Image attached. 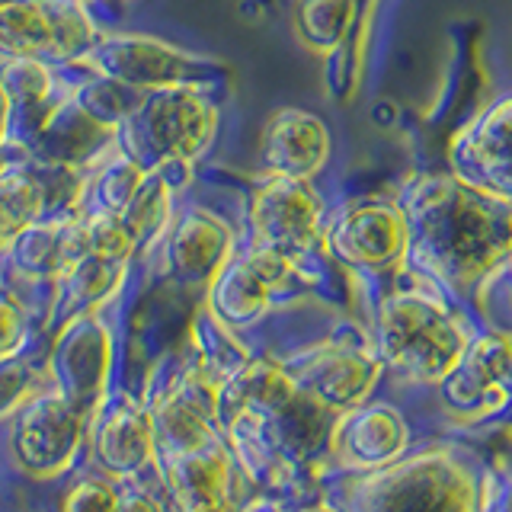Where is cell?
<instances>
[{
  "instance_id": "6da1fadb",
  "label": "cell",
  "mask_w": 512,
  "mask_h": 512,
  "mask_svg": "<svg viewBox=\"0 0 512 512\" xmlns=\"http://www.w3.org/2000/svg\"><path fill=\"white\" fill-rule=\"evenodd\" d=\"M410 221V256L429 279L468 292L512 253V202L461 173H426L400 196Z\"/></svg>"
},
{
  "instance_id": "7a4b0ae2",
  "label": "cell",
  "mask_w": 512,
  "mask_h": 512,
  "mask_svg": "<svg viewBox=\"0 0 512 512\" xmlns=\"http://www.w3.org/2000/svg\"><path fill=\"white\" fill-rule=\"evenodd\" d=\"M221 106L212 87H160L141 93L128 119L116 128V144L144 173H173L189 180L212 151Z\"/></svg>"
},
{
  "instance_id": "3957f363",
  "label": "cell",
  "mask_w": 512,
  "mask_h": 512,
  "mask_svg": "<svg viewBox=\"0 0 512 512\" xmlns=\"http://www.w3.org/2000/svg\"><path fill=\"white\" fill-rule=\"evenodd\" d=\"M378 359L400 378L442 384L455 372L468 330L448 304L423 288H397L378 304L375 320Z\"/></svg>"
},
{
  "instance_id": "277c9868",
  "label": "cell",
  "mask_w": 512,
  "mask_h": 512,
  "mask_svg": "<svg viewBox=\"0 0 512 512\" xmlns=\"http://www.w3.org/2000/svg\"><path fill=\"white\" fill-rule=\"evenodd\" d=\"M74 68L106 77L112 84L148 93L160 87H218L224 80V64L173 45L167 39L144 36V32H103L90 52Z\"/></svg>"
},
{
  "instance_id": "5b68a950",
  "label": "cell",
  "mask_w": 512,
  "mask_h": 512,
  "mask_svg": "<svg viewBox=\"0 0 512 512\" xmlns=\"http://www.w3.org/2000/svg\"><path fill=\"white\" fill-rule=\"evenodd\" d=\"M324 253L359 272H391L410 256V221L400 199L362 196L324 221Z\"/></svg>"
},
{
  "instance_id": "8992f818",
  "label": "cell",
  "mask_w": 512,
  "mask_h": 512,
  "mask_svg": "<svg viewBox=\"0 0 512 512\" xmlns=\"http://www.w3.org/2000/svg\"><path fill=\"white\" fill-rule=\"evenodd\" d=\"M324 199L311 180L263 176L247 196V244L269 247L304 263L324 250Z\"/></svg>"
},
{
  "instance_id": "52a82bcc",
  "label": "cell",
  "mask_w": 512,
  "mask_h": 512,
  "mask_svg": "<svg viewBox=\"0 0 512 512\" xmlns=\"http://www.w3.org/2000/svg\"><path fill=\"white\" fill-rule=\"evenodd\" d=\"M301 266L304 263L269 247H256V244L240 247L228 260V266L212 279V285L205 288L208 292L205 308L231 330L250 327L269 311L272 298L301 279L304 272Z\"/></svg>"
},
{
  "instance_id": "ba28073f",
  "label": "cell",
  "mask_w": 512,
  "mask_h": 512,
  "mask_svg": "<svg viewBox=\"0 0 512 512\" xmlns=\"http://www.w3.org/2000/svg\"><path fill=\"white\" fill-rule=\"evenodd\" d=\"M112 368V333L106 320L96 311H80L61 324L52 356H48V375L52 388L80 413L90 416L106 394Z\"/></svg>"
},
{
  "instance_id": "9c48e42d",
  "label": "cell",
  "mask_w": 512,
  "mask_h": 512,
  "mask_svg": "<svg viewBox=\"0 0 512 512\" xmlns=\"http://www.w3.org/2000/svg\"><path fill=\"white\" fill-rule=\"evenodd\" d=\"M237 250L234 224L199 202L176 208L170 231L157 247L164 272L186 288H208Z\"/></svg>"
},
{
  "instance_id": "30bf717a",
  "label": "cell",
  "mask_w": 512,
  "mask_h": 512,
  "mask_svg": "<svg viewBox=\"0 0 512 512\" xmlns=\"http://www.w3.org/2000/svg\"><path fill=\"white\" fill-rule=\"evenodd\" d=\"M80 436H84V416L55 388H48L20 407V420H16L13 432V455L26 474L48 480L71 468Z\"/></svg>"
},
{
  "instance_id": "8fae6325",
  "label": "cell",
  "mask_w": 512,
  "mask_h": 512,
  "mask_svg": "<svg viewBox=\"0 0 512 512\" xmlns=\"http://www.w3.org/2000/svg\"><path fill=\"white\" fill-rule=\"evenodd\" d=\"M330 148L333 138L324 119L308 109L282 106L263 125L260 170L263 176H292L314 183V176L327 167Z\"/></svg>"
},
{
  "instance_id": "7c38bea8",
  "label": "cell",
  "mask_w": 512,
  "mask_h": 512,
  "mask_svg": "<svg viewBox=\"0 0 512 512\" xmlns=\"http://www.w3.org/2000/svg\"><path fill=\"white\" fill-rule=\"evenodd\" d=\"M0 77L13 106V141L29 144L71 100L74 71L42 58H0Z\"/></svg>"
},
{
  "instance_id": "4fadbf2b",
  "label": "cell",
  "mask_w": 512,
  "mask_h": 512,
  "mask_svg": "<svg viewBox=\"0 0 512 512\" xmlns=\"http://www.w3.org/2000/svg\"><path fill=\"white\" fill-rule=\"evenodd\" d=\"M455 173L512 202V96L496 100L490 109L461 128L452 144Z\"/></svg>"
},
{
  "instance_id": "5bb4252c",
  "label": "cell",
  "mask_w": 512,
  "mask_h": 512,
  "mask_svg": "<svg viewBox=\"0 0 512 512\" xmlns=\"http://www.w3.org/2000/svg\"><path fill=\"white\" fill-rule=\"evenodd\" d=\"M292 372V368H288ZM381 372V359L365 346L330 343L295 368V381L304 394H311L327 410L359 404Z\"/></svg>"
},
{
  "instance_id": "9a60e30c",
  "label": "cell",
  "mask_w": 512,
  "mask_h": 512,
  "mask_svg": "<svg viewBox=\"0 0 512 512\" xmlns=\"http://www.w3.org/2000/svg\"><path fill=\"white\" fill-rule=\"evenodd\" d=\"M228 474V455L215 442L199 452L170 455L167 464V484L183 512H221L228 506Z\"/></svg>"
},
{
  "instance_id": "2e32d148",
  "label": "cell",
  "mask_w": 512,
  "mask_h": 512,
  "mask_svg": "<svg viewBox=\"0 0 512 512\" xmlns=\"http://www.w3.org/2000/svg\"><path fill=\"white\" fill-rule=\"evenodd\" d=\"M96 458L103 461V468L112 474H135L141 471L157 455V436H154V420L148 410L135 404H122L112 410L100 432L93 439Z\"/></svg>"
},
{
  "instance_id": "e0dca14e",
  "label": "cell",
  "mask_w": 512,
  "mask_h": 512,
  "mask_svg": "<svg viewBox=\"0 0 512 512\" xmlns=\"http://www.w3.org/2000/svg\"><path fill=\"white\" fill-rule=\"evenodd\" d=\"M132 263L112 260L96 250L77 253L71 263H64L61 276L55 282V304L61 301V308L68 317L80 311H96L100 304H106L112 295L119 292Z\"/></svg>"
},
{
  "instance_id": "ac0fdd59",
  "label": "cell",
  "mask_w": 512,
  "mask_h": 512,
  "mask_svg": "<svg viewBox=\"0 0 512 512\" xmlns=\"http://www.w3.org/2000/svg\"><path fill=\"white\" fill-rule=\"evenodd\" d=\"M186 180L173 173H144V180L138 183L135 196L128 199L122 208L119 221L125 224V231L132 234L138 256H148L160 247V240L167 237L173 215H176V192H180Z\"/></svg>"
},
{
  "instance_id": "d6986e66",
  "label": "cell",
  "mask_w": 512,
  "mask_h": 512,
  "mask_svg": "<svg viewBox=\"0 0 512 512\" xmlns=\"http://www.w3.org/2000/svg\"><path fill=\"white\" fill-rule=\"evenodd\" d=\"M64 221L68 218H42L29 224L23 234H16V240L0 256L4 269L29 285H48L55 292L64 266Z\"/></svg>"
},
{
  "instance_id": "ffe728a7",
  "label": "cell",
  "mask_w": 512,
  "mask_h": 512,
  "mask_svg": "<svg viewBox=\"0 0 512 512\" xmlns=\"http://www.w3.org/2000/svg\"><path fill=\"white\" fill-rule=\"evenodd\" d=\"M0 58H55V16L48 0H0Z\"/></svg>"
},
{
  "instance_id": "44dd1931",
  "label": "cell",
  "mask_w": 512,
  "mask_h": 512,
  "mask_svg": "<svg viewBox=\"0 0 512 512\" xmlns=\"http://www.w3.org/2000/svg\"><path fill=\"white\" fill-rule=\"evenodd\" d=\"M141 180L144 170L116 144L103 160H96L87 170L77 215H122V208L135 196Z\"/></svg>"
},
{
  "instance_id": "7402d4cb",
  "label": "cell",
  "mask_w": 512,
  "mask_h": 512,
  "mask_svg": "<svg viewBox=\"0 0 512 512\" xmlns=\"http://www.w3.org/2000/svg\"><path fill=\"white\" fill-rule=\"evenodd\" d=\"M42 218H52V205H48L42 176L29 160L26 167L0 176V256L16 240V234H23L29 224Z\"/></svg>"
},
{
  "instance_id": "603a6c76",
  "label": "cell",
  "mask_w": 512,
  "mask_h": 512,
  "mask_svg": "<svg viewBox=\"0 0 512 512\" xmlns=\"http://www.w3.org/2000/svg\"><path fill=\"white\" fill-rule=\"evenodd\" d=\"M359 0H295V36L304 48L330 55L349 42Z\"/></svg>"
},
{
  "instance_id": "cb8c5ba5",
  "label": "cell",
  "mask_w": 512,
  "mask_h": 512,
  "mask_svg": "<svg viewBox=\"0 0 512 512\" xmlns=\"http://www.w3.org/2000/svg\"><path fill=\"white\" fill-rule=\"evenodd\" d=\"M36 381H39V372L26 359H20V349L0 359V416L29 404V400L39 394Z\"/></svg>"
},
{
  "instance_id": "d4e9b609",
  "label": "cell",
  "mask_w": 512,
  "mask_h": 512,
  "mask_svg": "<svg viewBox=\"0 0 512 512\" xmlns=\"http://www.w3.org/2000/svg\"><path fill=\"white\" fill-rule=\"evenodd\" d=\"M23 340H26V311L20 298L10 295L4 288V292H0V359L20 349Z\"/></svg>"
},
{
  "instance_id": "484cf974",
  "label": "cell",
  "mask_w": 512,
  "mask_h": 512,
  "mask_svg": "<svg viewBox=\"0 0 512 512\" xmlns=\"http://www.w3.org/2000/svg\"><path fill=\"white\" fill-rule=\"evenodd\" d=\"M119 506V493L96 484V480H87V484H77L68 496H64L61 512H116Z\"/></svg>"
},
{
  "instance_id": "4316f807",
  "label": "cell",
  "mask_w": 512,
  "mask_h": 512,
  "mask_svg": "<svg viewBox=\"0 0 512 512\" xmlns=\"http://www.w3.org/2000/svg\"><path fill=\"white\" fill-rule=\"evenodd\" d=\"M29 148L20 141H0V176L10 173V170H20L29 164Z\"/></svg>"
},
{
  "instance_id": "83f0119b",
  "label": "cell",
  "mask_w": 512,
  "mask_h": 512,
  "mask_svg": "<svg viewBox=\"0 0 512 512\" xmlns=\"http://www.w3.org/2000/svg\"><path fill=\"white\" fill-rule=\"evenodd\" d=\"M116 512H164V509H160L157 500L148 493H122Z\"/></svg>"
},
{
  "instance_id": "f1b7e54d",
  "label": "cell",
  "mask_w": 512,
  "mask_h": 512,
  "mask_svg": "<svg viewBox=\"0 0 512 512\" xmlns=\"http://www.w3.org/2000/svg\"><path fill=\"white\" fill-rule=\"evenodd\" d=\"M0 141H13V106L4 87V77H0Z\"/></svg>"
},
{
  "instance_id": "f546056e",
  "label": "cell",
  "mask_w": 512,
  "mask_h": 512,
  "mask_svg": "<svg viewBox=\"0 0 512 512\" xmlns=\"http://www.w3.org/2000/svg\"><path fill=\"white\" fill-rule=\"evenodd\" d=\"M7 288V282H4V263H0V292Z\"/></svg>"
},
{
  "instance_id": "4dcf8cb0",
  "label": "cell",
  "mask_w": 512,
  "mask_h": 512,
  "mask_svg": "<svg viewBox=\"0 0 512 512\" xmlns=\"http://www.w3.org/2000/svg\"><path fill=\"white\" fill-rule=\"evenodd\" d=\"M506 263H509V266H512V253H509V260H506Z\"/></svg>"
}]
</instances>
